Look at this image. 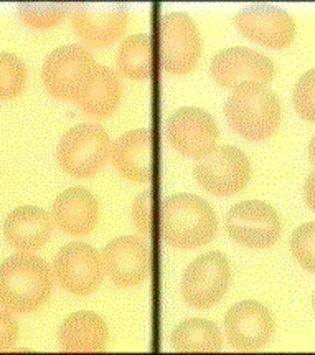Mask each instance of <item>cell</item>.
I'll return each mask as SVG.
<instances>
[{"label":"cell","mask_w":315,"mask_h":355,"mask_svg":"<svg viewBox=\"0 0 315 355\" xmlns=\"http://www.w3.org/2000/svg\"><path fill=\"white\" fill-rule=\"evenodd\" d=\"M53 291V271L45 259L19 253L0 263V306L15 314L40 309Z\"/></svg>","instance_id":"obj_1"},{"label":"cell","mask_w":315,"mask_h":355,"mask_svg":"<svg viewBox=\"0 0 315 355\" xmlns=\"http://www.w3.org/2000/svg\"><path fill=\"white\" fill-rule=\"evenodd\" d=\"M217 232V214L201 197L193 193H174L162 202L161 235L172 248H200L208 245Z\"/></svg>","instance_id":"obj_2"},{"label":"cell","mask_w":315,"mask_h":355,"mask_svg":"<svg viewBox=\"0 0 315 355\" xmlns=\"http://www.w3.org/2000/svg\"><path fill=\"white\" fill-rule=\"evenodd\" d=\"M224 116L230 128L243 139L266 141L280 124V103L266 85L243 83L228 98Z\"/></svg>","instance_id":"obj_3"},{"label":"cell","mask_w":315,"mask_h":355,"mask_svg":"<svg viewBox=\"0 0 315 355\" xmlns=\"http://www.w3.org/2000/svg\"><path fill=\"white\" fill-rule=\"evenodd\" d=\"M99 64L81 45H64L46 56L42 81L55 99L78 103L93 85Z\"/></svg>","instance_id":"obj_4"},{"label":"cell","mask_w":315,"mask_h":355,"mask_svg":"<svg viewBox=\"0 0 315 355\" xmlns=\"http://www.w3.org/2000/svg\"><path fill=\"white\" fill-rule=\"evenodd\" d=\"M111 137L102 125L83 123L68 129L56 147V160L68 175L91 179L111 155Z\"/></svg>","instance_id":"obj_5"},{"label":"cell","mask_w":315,"mask_h":355,"mask_svg":"<svg viewBox=\"0 0 315 355\" xmlns=\"http://www.w3.org/2000/svg\"><path fill=\"white\" fill-rule=\"evenodd\" d=\"M193 177L211 196L233 197L248 185L251 179V164L238 147L222 146L206 157L197 160Z\"/></svg>","instance_id":"obj_6"},{"label":"cell","mask_w":315,"mask_h":355,"mask_svg":"<svg viewBox=\"0 0 315 355\" xmlns=\"http://www.w3.org/2000/svg\"><path fill=\"white\" fill-rule=\"evenodd\" d=\"M231 283V266L219 251H210L193 259L182 276L183 301L197 309H210L218 304Z\"/></svg>","instance_id":"obj_7"},{"label":"cell","mask_w":315,"mask_h":355,"mask_svg":"<svg viewBox=\"0 0 315 355\" xmlns=\"http://www.w3.org/2000/svg\"><path fill=\"white\" fill-rule=\"evenodd\" d=\"M159 53L163 71L170 75H187L197 67L201 55V40L197 25L187 14L174 12L162 17Z\"/></svg>","instance_id":"obj_8"},{"label":"cell","mask_w":315,"mask_h":355,"mask_svg":"<svg viewBox=\"0 0 315 355\" xmlns=\"http://www.w3.org/2000/svg\"><path fill=\"white\" fill-rule=\"evenodd\" d=\"M105 275L101 253L91 245L73 241L56 253L53 276L66 293L89 296L101 286Z\"/></svg>","instance_id":"obj_9"},{"label":"cell","mask_w":315,"mask_h":355,"mask_svg":"<svg viewBox=\"0 0 315 355\" xmlns=\"http://www.w3.org/2000/svg\"><path fill=\"white\" fill-rule=\"evenodd\" d=\"M226 232L236 243L264 250L278 243L280 218L269 203L244 200L233 205L226 215Z\"/></svg>","instance_id":"obj_10"},{"label":"cell","mask_w":315,"mask_h":355,"mask_svg":"<svg viewBox=\"0 0 315 355\" xmlns=\"http://www.w3.org/2000/svg\"><path fill=\"white\" fill-rule=\"evenodd\" d=\"M167 139L180 154L204 159L218 144V125L210 112L200 107H182L167 121Z\"/></svg>","instance_id":"obj_11"},{"label":"cell","mask_w":315,"mask_h":355,"mask_svg":"<svg viewBox=\"0 0 315 355\" xmlns=\"http://www.w3.org/2000/svg\"><path fill=\"white\" fill-rule=\"evenodd\" d=\"M70 17L73 30L86 45L102 49L124 35L129 8L119 3H75Z\"/></svg>","instance_id":"obj_12"},{"label":"cell","mask_w":315,"mask_h":355,"mask_svg":"<svg viewBox=\"0 0 315 355\" xmlns=\"http://www.w3.org/2000/svg\"><path fill=\"white\" fill-rule=\"evenodd\" d=\"M105 272L119 288H132L149 278L152 271V248L137 236H119L101 253Z\"/></svg>","instance_id":"obj_13"},{"label":"cell","mask_w":315,"mask_h":355,"mask_svg":"<svg viewBox=\"0 0 315 355\" xmlns=\"http://www.w3.org/2000/svg\"><path fill=\"white\" fill-rule=\"evenodd\" d=\"M235 24L244 38L271 50L287 49L296 37L294 19L282 8L267 3L244 7Z\"/></svg>","instance_id":"obj_14"},{"label":"cell","mask_w":315,"mask_h":355,"mask_svg":"<svg viewBox=\"0 0 315 355\" xmlns=\"http://www.w3.org/2000/svg\"><path fill=\"white\" fill-rule=\"evenodd\" d=\"M210 73L223 88L235 89L243 83L267 85L274 78V63L260 51L246 46H230L213 56Z\"/></svg>","instance_id":"obj_15"},{"label":"cell","mask_w":315,"mask_h":355,"mask_svg":"<svg viewBox=\"0 0 315 355\" xmlns=\"http://www.w3.org/2000/svg\"><path fill=\"white\" fill-rule=\"evenodd\" d=\"M274 315L258 301H241L224 315V332L233 349L254 352L274 334Z\"/></svg>","instance_id":"obj_16"},{"label":"cell","mask_w":315,"mask_h":355,"mask_svg":"<svg viewBox=\"0 0 315 355\" xmlns=\"http://www.w3.org/2000/svg\"><path fill=\"white\" fill-rule=\"evenodd\" d=\"M112 166L124 179L150 182L154 177V132L152 129H134L116 139L111 147Z\"/></svg>","instance_id":"obj_17"},{"label":"cell","mask_w":315,"mask_h":355,"mask_svg":"<svg viewBox=\"0 0 315 355\" xmlns=\"http://www.w3.org/2000/svg\"><path fill=\"white\" fill-rule=\"evenodd\" d=\"M51 218L56 227L68 235L86 236L99 222V203L89 190L66 189L55 198Z\"/></svg>","instance_id":"obj_18"},{"label":"cell","mask_w":315,"mask_h":355,"mask_svg":"<svg viewBox=\"0 0 315 355\" xmlns=\"http://www.w3.org/2000/svg\"><path fill=\"white\" fill-rule=\"evenodd\" d=\"M53 223L51 215L40 207L21 205L7 215L3 233L12 248L20 253H33L48 243Z\"/></svg>","instance_id":"obj_19"},{"label":"cell","mask_w":315,"mask_h":355,"mask_svg":"<svg viewBox=\"0 0 315 355\" xmlns=\"http://www.w3.org/2000/svg\"><path fill=\"white\" fill-rule=\"evenodd\" d=\"M109 340L105 319L91 311H78L68 315L58 329V344L63 352H102Z\"/></svg>","instance_id":"obj_20"},{"label":"cell","mask_w":315,"mask_h":355,"mask_svg":"<svg viewBox=\"0 0 315 355\" xmlns=\"http://www.w3.org/2000/svg\"><path fill=\"white\" fill-rule=\"evenodd\" d=\"M120 98H123V85L119 76L111 68L99 64L93 85L76 105L89 118L106 119L118 110Z\"/></svg>","instance_id":"obj_21"},{"label":"cell","mask_w":315,"mask_h":355,"mask_svg":"<svg viewBox=\"0 0 315 355\" xmlns=\"http://www.w3.org/2000/svg\"><path fill=\"white\" fill-rule=\"evenodd\" d=\"M222 344V332L208 319H187L172 332L175 352H218Z\"/></svg>","instance_id":"obj_22"},{"label":"cell","mask_w":315,"mask_h":355,"mask_svg":"<svg viewBox=\"0 0 315 355\" xmlns=\"http://www.w3.org/2000/svg\"><path fill=\"white\" fill-rule=\"evenodd\" d=\"M116 64L120 75L131 80H147L154 71L152 37L137 33L120 43Z\"/></svg>","instance_id":"obj_23"},{"label":"cell","mask_w":315,"mask_h":355,"mask_svg":"<svg viewBox=\"0 0 315 355\" xmlns=\"http://www.w3.org/2000/svg\"><path fill=\"white\" fill-rule=\"evenodd\" d=\"M70 3H19V17L28 27L46 30L56 27L70 14Z\"/></svg>","instance_id":"obj_24"},{"label":"cell","mask_w":315,"mask_h":355,"mask_svg":"<svg viewBox=\"0 0 315 355\" xmlns=\"http://www.w3.org/2000/svg\"><path fill=\"white\" fill-rule=\"evenodd\" d=\"M27 83V67L17 55L0 53V101L14 99Z\"/></svg>","instance_id":"obj_25"},{"label":"cell","mask_w":315,"mask_h":355,"mask_svg":"<svg viewBox=\"0 0 315 355\" xmlns=\"http://www.w3.org/2000/svg\"><path fill=\"white\" fill-rule=\"evenodd\" d=\"M291 251L304 270L315 275V222L296 228L291 236Z\"/></svg>","instance_id":"obj_26"},{"label":"cell","mask_w":315,"mask_h":355,"mask_svg":"<svg viewBox=\"0 0 315 355\" xmlns=\"http://www.w3.org/2000/svg\"><path fill=\"white\" fill-rule=\"evenodd\" d=\"M294 107L305 121L315 123V70L304 73L294 88Z\"/></svg>","instance_id":"obj_27"},{"label":"cell","mask_w":315,"mask_h":355,"mask_svg":"<svg viewBox=\"0 0 315 355\" xmlns=\"http://www.w3.org/2000/svg\"><path fill=\"white\" fill-rule=\"evenodd\" d=\"M132 222L142 235L152 238L154 235V190L147 189L136 197L131 209Z\"/></svg>","instance_id":"obj_28"},{"label":"cell","mask_w":315,"mask_h":355,"mask_svg":"<svg viewBox=\"0 0 315 355\" xmlns=\"http://www.w3.org/2000/svg\"><path fill=\"white\" fill-rule=\"evenodd\" d=\"M19 339V324L10 311L0 306V352H7Z\"/></svg>","instance_id":"obj_29"},{"label":"cell","mask_w":315,"mask_h":355,"mask_svg":"<svg viewBox=\"0 0 315 355\" xmlns=\"http://www.w3.org/2000/svg\"><path fill=\"white\" fill-rule=\"evenodd\" d=\"M304 198H305V203H307L309 209L315 211V171L309 175L307 182H305Z\"/></svg>","instance_id":"obj_30"},{"label":"cell","mask_w":315,"mask_h":355,"mask_svg":"<svg viewBox=\"0 0 315 355\" xmlns=\"http://www.w3.org/2000/svg\"><path fill=\"white\" fill-rule=\"evenodd\" d=\"M309 155H310V160H312V166H314V171H315V136L312 137V139H310Z\"/></svg>","instance_id":"obj_31"},{"label":"cell","mask_w":315,"mask_h":355,"mask_svg":"<svg viewBox=\"0 0 315 355\" xmlns=\"http://www.w3.org/2000/svg\"><path fill=\"white\" fill-rule=\"evenodd\" d=\"M312 304H314V309H315V294H314V300H312Z\"/></svg>","instance_id":"obj_32"}]
</instances>
